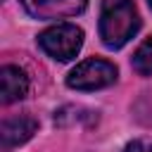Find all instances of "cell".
I'll list each match as a JSON object with an SVG mask.
<instances>
[{"label":"cell","mask_w":152,"mask_h":152,"mask_svg":"<svg viewBox=\"0 0 152 152\" xmlns=\"http://www.w3.org/2000/svg\"><path fill=\"white\" fill-rule=\"evenodd\" d=\"M131 66L138 76H152V36L138 45V50L133 52Z\"/></svg>","instance_id":"obj_7"},{"label":"cell","mask_w":152,"mask_h":152,"mask_svg":"<svg viewBox=\"0 0 152 152\" xmlns=\"http://www.w3.org/2000/svg\"><path fill=\"white\" fill-rule=\"evenodd\" d=\"M33 19H69L88 7V0H21Z\"/></svg>","instance_id":"obj_4"},{"label":"cell","mask_w":152,"mask_h":152,"mask_svg":"<svg viewBox=\"0 0 152 152\" xmlns=\"http://www.w3.org/2000/svg\"><path fill=\"white\" fill-rule=\"evenodd\" d=\"M38 45L48 57L57 62H69L83 48V31L76 24H55L38 36Z\"/></svg>","instance_id":"obj_2"},{"label":"cell","mask_w":152,"mask_h":152,"mask_svg":"<svg viewBox=\"0 0 152 152\" xmlns=\"http://www.w3.org/2000/svg\"><path fill=\"white\" fill-rule=\"evenodd\" d=\"M147 2H150V7H152V0H147Z\"/></svg>","instance_id":"obj_9"},{"label":"cell","mask_w":152,"mask_h":152,"mask_svg":"<svg viewBox=\"0 0 152 152\" xmlns=\"http://www.w3.org/2000/svg\"><path fill=\"white\" fill-rule=\"evenodd\" d=\"M97 28L102 43L109 50L124 48L140 28V17L133 0H102Z\"/></svg>","instance_id":"obj_1"},{"label":"cell","mask_w":152,"mask_h":152,"mask_svg":"<svg viewBox=\"0 0 152 152\" xmlns=\"http://www.w3.org/2000/svg\"><path fill=\"white\" fill-rule=\"evenodd\" d=\"M124 152H152V142H145V140H131V142H126V147H124Z\"/></svg>","instance_id":"obj_8"},{"label":"cell","mask_w":152,"mask_h":152,"mask_svg":"<svg viewBox=\"0 0 152 152\" xmlns=\"http://www.w3.org/2000/svg\"><path fill=\"white\" fill-rule=\"evenodd\" d=\"M36 131H38V121L33 116H28V114H19V116H12V119H5L2 128H0L2 147L12 150L17 145H24L26 140H31V135Z\"/></svg>","instance_id":"obj_6"},{"label":"cell","mask_w":152,"mask_h":152,"mask_svg":"<svg viewBox=\"0 0 152 152\" xmlns=\"http://www.w3.org/2000/svg\"><path fill=\"white\" fill-rule=\"evenodd\" d=\"M28 93V76L24 69L14 64H5L0 69V100L2 104H12Z\"/></svg>","instance_id":"obj_5"},{"label":"cell","mask_w":152,"mask_h":152,"mask_svg":"<svg viewBox=\"0 0 152 152\" xmlns=\"http://www.w3.org/2000/svg\"><path fill=\"white\" fill-rule=\"evenodd\" d=\"M116 66L107 59H86L81 64H76L69 76H66V86L74 90H100L107 88L116 81Z\"/></svg>","instance_id":"obj_3"}]
</instances>
